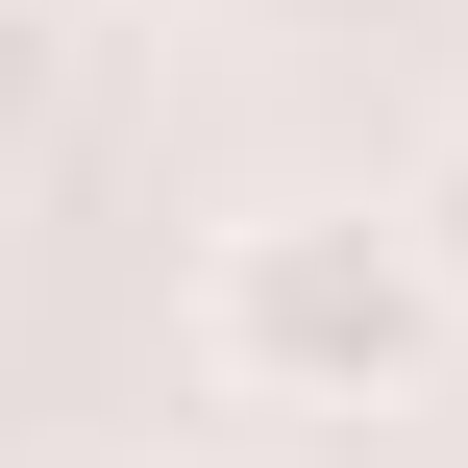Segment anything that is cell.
I'll list each match as a JSON object with an SVG mask.
<instances>
[{"label":"cell","mask_w":468,"mask_h":468,"mask_svg":"<svg viewBox=\"0 0 468 468\" xmlns=\"http://www.w3.org/2000/svg\"><path fill=\"white\" fill-rule=\"evenodd\" d=\"M395 247H420V296H444V346H468V123L395 173Z\"/></svg>","instance_id":"2"},{"label":"cell","mask_w":468,"mask_h":468,"mask_svg":"<svg viewBox=\"0 0 468 468\" xmlns=\"http://www.w3.org/2000/svg\"><path fill=\"white\" fill-rule=\"evenodd\" d=\"M197 370H222L247 420H395V395L444 370V296H420L395 197H247V222L197 247Z\"/></svg>","instance_id":"1"}]
</instances>
